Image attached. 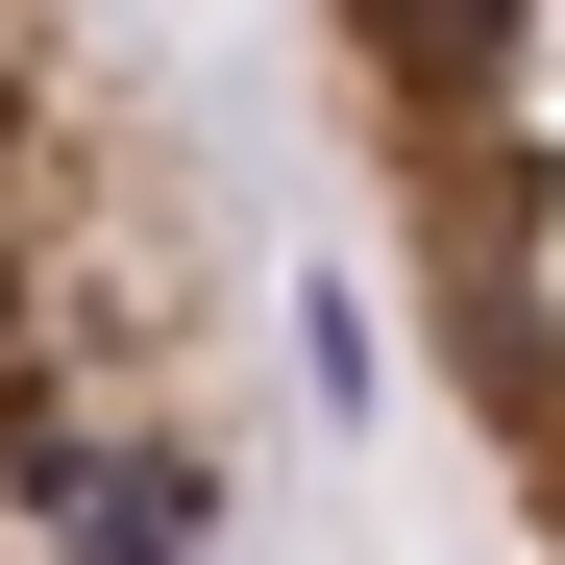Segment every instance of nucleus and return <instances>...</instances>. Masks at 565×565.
Instances as JSON below:
<instances>
[{"label":"nucleus","mask_w":565,"mask_h":565,"mask_svg":"<svg viewBox=\"0 0 565 565\" xmlns=\"http://www.w3.org/2000/svg\"><path fill=\"white\" fill-rule=\"evenodd\" d=\"M296 99L492 541L565 565V0H296Z\"/></svg>","instance_id":"f03ea898"},{"label":"nucleus","mask_w":565,"mask_h":565,"mask_svg":"<svg viewBox=\"0 0 565 565\" xmlns=\"http://www.w3.org/2000/svg\"><path fill=\"white\" fill-rule=\"evenodd\" d=\"M270 467V270L198 99L99 0H0V565H222Z\"/></svg>","instance_id":"f257e3e1"}]
</instances>
